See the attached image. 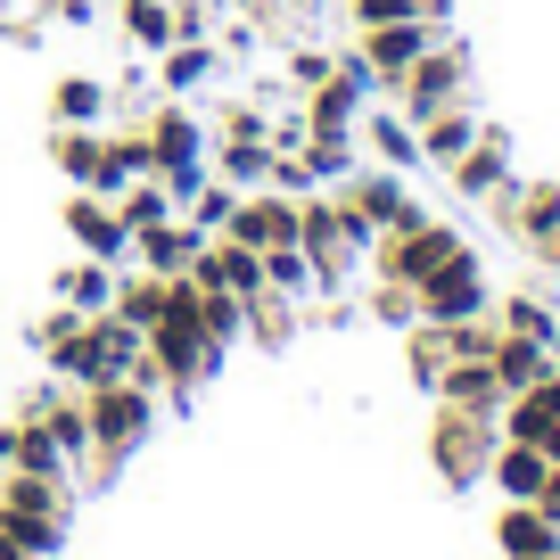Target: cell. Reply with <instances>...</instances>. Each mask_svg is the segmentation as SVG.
<instances>
[{
	"instance_id": "603a6c76",
	"label": "cell",
	"mask_w": 560,
	"mask_h": 560,
	"mask_svg": "<svg viewBox=\"0 0 560 560\" xmlns=\"http://www.w3.org/2000/svg\"><path fill=\"white\" fill-rule=\"evenodd\" d=\"M107 107H116V83H100V74H58L50 83V124H107Z\"/></svg>"
},
{
	"instance_id": "9a60e30c",
	"label": "cell",
	"mask_w": 560,
	"mask_h": 560,
	"mask_svg": "<svg viewBox=\"0 0 560 560\" xmlns=\"http://www.w3.org/2000/svg\"><path fill=\"white\" fill-rule=\"evenodd\" d=\"M511 240L536 247V256H552V240H560V182H520V190H511Z\"/></svg>"
},
{
	"instance_id": "cb8c5ba5",
	"label": "cell",
	"mask_w": 560,
	"mask_h": 560,
	"mask_svg": "<svg viewBox=\"0 0 560 560\" xmlns=\"http://www.w3.org/2000/svg\"><path fill=\"white\" fill-rule=\"evenodd\" d=\"M50 158H58V174H67L74 190H91V182H100V158H107V132L100 124H58Z\"/></svg>"
},
{
	"instance_id": "e0dca14e",
	"label": "cell",
	"mask_w": 560,
	"mask_h": 560,
	"mask_svg": "<svg viewBox=\"0 0 560 560\" xmlns=\"http://www.w3.org/2000/svg\"><path fill=\"white\" fill-rule=\"evenodd\" d=\"M354 140H371V158H380V165H396V174H412V165H420V132H412V116H404L396 100H387V107H371V116L354 124Z\"/></svg>"
},
{
	"instance_id": "4fadbf2b",
	"label": "cell",
	"mask_w": 560,
	"mask_h": 560,
	"mask_svg": "<svg viewBox=\"0 0 560 560\" xmlns=\"http://www.w3.org/2000/svg\"><path fill=\"white\" fill-rule=\"evenodd\" d=\"M494 552L503 560H560V527L536 503H503L494 511Z\"/></svg>"
},
{
	"instance_id": "7c38bea8",
	"label": "cell",
	"mask_w": 560,
	"mask_h": 560,
	"mask_svg": "<svg viewBox=\"0 0 560 560\" xmlns=\"http://www.w3.org/2000/svg\"><path fill=\"white\" fill-rule=\"evenodd\" d=\"M544 478H552L544 445H520V438H503V445L487 454V487L503 494V503H536V494H544Z\"/></svg>"
},
{
	"instance_id": "4316f807",
	"label": "cell",
	"mask_w": 560,
	"mask_h": 560,
	"mask_svg": "<svg viewBox=\"0 0 560 560\" xmlns=\"http://www.w3.org/2000/svg\"><path fill=\"white\" fill-rule=\"evenodd\" d=\"M354 149H363L354 132H305V149H298V158H305V174H314L322 190H338V182H347L354 165H363Z\"/></svg>"
},
{
	"instance_id": "d6a6232c",
	"label": "cell",
	"mask_w": 560,
	"mask_h": 560,
	"mask_svg": "<svg viewBox=\"0 0 560 560\" xmlns=\"http://www.w3.org/2000/svg\"><path fill=\"white\" fill-rule=\"evenodd\" d=\"M247 338H256V347H289V338H298V305L256 289V298H247Z\"/></svg>"
},
{
	"instance_id": "52a82bcc",
	"label": "cell",
	"mask_w": 560,
	"mask_h": 560,
	"mask_svg": "<svg viewBox=\"0 0 560 560\" xmlns=\"http://www.w3.org/2000/svg\"><path fill=\"white\" fill-rule=\"evenodd\" d=\"M338 190H347V207L363 214L371 231H412L420 214H429V207H420L412 190H404V174H396V165H371V174H363V165H354V174L338 182Z\"/></svg>"
},
{
	"instance_id": "4dcf8cb0",
	"label": "cell",
	"mask_w": 560,
	"mask_h": 560,
	"mask_svg": "<svg viewBox=\"0 0 560 560\" xmlns=\"http://www.w3.org/2000/svg\"><path fill=\"white\" fill-rule=\"evenodd\" d=\"M107 314H124L132 330H149V322L165 314V280L158 272H116V305Z\"/></svg>"
},
{
	"instance_id": "74e56055",
	"label": "cell",
	"mask_w": 560,
	"mask_h": 560,
	"mask_svg": "<svg viewBox=\"0 0 560 560\" xmlns=\"http://www.w3.org/2000/svg\"><path fill=\"white\" fill-rule=\"evenodd\" d=\"M322 74H330V50H314V42H305V50H289V83H298V91H314Z\"/></svg>"
},
{
	"instance_id": "5b68a950",
	"label": "cell",
	"mask_w": 560,
	"mask_h": 560,
	"mask_svg": "<svg viewBox=\"0 0 560 560\" xmlns=\"http://www.w3.org/2000/svg\"><path fill=\"white\" fill-rule=\"evenodd\" d=\"M454 247H470V240H462L454 223H438V214H420L412 231H380L371 256H380V280H404V289H412V280H429Z\"/></svg>"
},
{
	"instance_id": "44dd1931",
	"label": "cell",
	"mask_w": 560,
	"mask_h": 560,
	"mask_svg": "<svg viewBox=\"0 0 560 560\" xmlns=\"http://www.w3.org/2000/svg\"><path fill=\"white\" fill-rule=\"evenodd\" d=\"M264 289H272V298H289V305L330 298V289H322V272H314V256H305L298 240H289V247H264Z\"/></svg>"
},
{
	"instance_id": "6da1fadb",
	"label": "cell",
	"mask_w": 560,
	"mask_h": 560,
	"mask_svg": "<svg viewBox=\"0 0 560 560\" xmlns=\"http://www.w3.org/2000/svg\"><path fill=\"white\" fill-rule=\"evenodd\" d=\"M83 420H91V462L116 470L158 429V387L149 380H100V387H83Z\"/></svg>"
},
{
	"instance_id": "8d00e7d4",
	"label": "cell",
	"mask_w": 560,
	"mask_h": 560,
	"mask_svg": "<svg viewBox=\"0 0 560 560\" xmlns=\"http://www.w3.org/2000/svg\"><path fill=\"white\" fill-rule=\"evenodd\" d=\"M371 322H387V330H412V322H420V298L404 289V280H380V289H371Z\"/></svg>"
},
{
	"instance_id": "f6af8a7d",
	"label": "cell",
	"mask_w": 560,
	"mask_h": 560,
	"mask_svg": "<svg viewBox=\"0 0 560 560\" xmlns=\"http://www.w3.org/2000/svg\"><path fill=\"white\" fill-rule=\"evenodd\" d=\"M552 371H560V338H552Z\"/></svg>"
},
{
	"instance_id": "5bb4252c",
	"label": "cell",
	"mask_w": 560,
	"mask_h": 560,
	"mask_svg": "<svg viewBox=\"0 0 560 560\" xmlns=\"http://www.w3.org/2000/svg\"><path fill=\"white\" fill-rule=\"evenodd\" d=\"M198 231L182 223V214H165V223H149V231H132V256H140V272H158V280H174V272H190L198 264Z\"/></svg>"
},
{
	"instance_id": "7a4b0ae2",
	"label": "cell",
	"mask_w": 560,
	"mask_h": 560,
	"mask_svg": "<svg viewBox=\"0 0 560 560\" xmlns=\"http://www.w3.org/2000/svg\"><path fill=\"white\" fill-rule=\"evenodd\" d=\"M503 445V429H494V412H454V404H438V429H429V462H438L445 487H487V454Z\"/></svg>"
},
{
	"instance_id": "2e32d148",
	"label": "cell",
	"mask_w": 560,
	"mask_h": 560,
	"mask_svg": "<svg viewBox=\"0 0 560 560\" xmlns=\"http://www.w3.org/2000/svg\"><path fill=\"white\" fill-rule=\"evenodd\" d=\"M223 74V50L207 42H174V50L158 58V100H198V83H214Z\"/></svg>"
},
{
	"instance_id": "484cf974",
	"label": "cell",
	"mask_w": 560,
	"mask_h": 560,
	"mask_svg": "<svg viewBox=\"0 0 560 560\" xmlns=\"http://www.w3.org/2000/svg\"><path fill=\"white\" fill-rule=\"evenodd\" d=\"M363 91L354 83H338V74H322L314 91H305V124H314V132H354V124H363Z\"/></svg>"
},
{
	"instance_id": "3957f363",
	"label": "cell",
	"mask_w": 560,
	"mask_h": 560,
	"mask_svg": "<svg viewBox=\"0 0 560 560\" xmlns=\"http://www.w3.org/2000/svg\"><path fill=\"white\" fill-rule=\"evenodd\" d=\"M454 100H470V50H462L454 34H438L429 50L404 67V83H396V107L412 124H429L438 107H454Z\"/></svg>"
},
{
	"instance_id": "ee69618b",
	"label": "cell",
	"mask_w": 560,
	"mask_h": 560,
	"mask_svg": "<svg viewBox=\"0 0 560 560\" xmlns=\"http://www.w3.org/2000/svg\"><path fill=\"white\" fill-rule=\"evenodd\" d=\"M544 264H552V272H560V240H552V256H544Z\"/></svg>"
},
{
	"instance_id": "f1b7e54d",
	"label": "cell",
	"mask_w": 560,
	"mask_h": 560,
	"mask_svg": "<svg viewBox=\"0 0 560 560\" xmlns=\"http://www.w3.org/2000/svg\"><path fill=\"white\" fill-rule=\"evenodd\" d=\"M494 330H520V338H536V347H552V338H560V305L536 298V289H520V298H503Z\"/></svg>"
},
{
	"instance_id": "d590c367",
	"label": "cell",
	"mask_w": 560,
	"mask_h": 560,
	"mask_svg": "<svg viewBox=\"0 0 560 560\" xmlns=\"http://www.w3.org/2000/svg\"><path fill=\"white\" fill-rule=\"evenodd\" d=\"M214 140H272V100H231V107H214Z\"/></svg>"
},
{
	"instance_id": "9c48e42d",
	"label": "cell",
	"mask_w": 560,
	"mask_h": 560,
	"mask_svg": "<svg viewBox=\"0 0 560 560\" xmlns=\"http://www.w3.org/2000/svg\"><path fill=\"white\" fill-rule=\"evenodd\" d=\"M445 174H454V190L470 198V207L503 198V190H511V174H520V158H511V132H503V124H487V132H478L470 149H462V158L445 165Z\"/></svg>"
},
{
	"instance_id": "1f68e13d",
	"label": "cell",
	"mask_w": 560,
	"mask_h": 560,
	"mask_svg": "<svg viewBox=\"0 0 560 560\" xmlns=\"http://www.w3.org/2000/svg\"><path fill=\"white\" fill-rule=\"evenodd\" d=\"M116 214H124V231H149V223H165V214H182V207H174V190H165L158 174H140L132 190H116Z\"/></svg>"
},
{
	"instance_id": "836d02e7",
	"label": "cell",
	"mask_w": 560,
	"mask_h": 560,
	"mask_svg": "<svg viewBox=\"0 0 560 560\" xmlns=\"http://www.w3.org/2000/svg\"><path fill=\"white\" fill-rule=\"evenodd\" d=\"M198 322H207L214 347H231V338H247V298H231V289H207V280H198Z\"/></svg>"
},
{
	"instance_id": "ba28073f",
	"label": "cell",
	"mask_w": 560,
	"mask_h": 560,
	"mask_svg": "<svg viewBox=\"0 0 560 560\" xmlns=\"http://www.w3.org/2000/svg\"><path fill=\"white\" fill-rule=\"evenodd\" d=\"M305 231L298 198L289 190H240V207H231V223L214 231V240H240V247H289Z\"/></svg>"
},
{
	"instance_id": "7402d4cb",
	"label": "cell",
	"mask_w": 560,
	"mask_h": 560,
	"mask_svg": "<svg viewBox=\"0 0 560 560\" xmlns=\"http://www.w3.org/2000/svg\"><path fill=\"white\" fill-rule=\"evenodd\" d=\"M207 174L231 182V190H264V182H272V140H214Z\"/></svg>"
},
{
	"instance_id": "60d3db41",
	"label": "cell",
	"mask_w": 560,
	"mask_h": 560,
	"mask_svg": "<svg viewBox=\"0 0 560 560\" xmlns=\"http://www.w3.org/2000/svg\"><path fill=\"white\" fill-rule=\"evenodd\" d=\"M247 18H280V9H289V0H240Z\"/></svg>"
},
{
	"instance_id": "83f0119b",
	"label": "cell",
	"mask_w": 560,
	"mask_h": 560,
	"mask_svg": "<svg viewBox=\"0 0 560 560\" xmlns=\"http://www.w3.org/2000/svg\"><path fill=\"white\" fill-rule=\"evenodd\" d=\"M124 34H132V50H140V58H165V50L182 42L174 0H132V9H124Z\"/></svg>"
},
{
	"instance_id": "277c9868",
	"label": "cell",
	"mask_w": 560,
	"mask_h": 560,
	"mask_svg": "<svg viewBox=\"0 0 560 560\" xmlns=\"http://www.w3.org/2000/svg\"><path fill=\"white\" fill-rule=\"evenodd\" d=\"M412 298H420V322H487L494 314V289H487L478 247H454L429 280H412Z\"/></svg>"
},
{
	"instance_id": "ffe728a7",
	"label": "cell",
	"mask_w": 560,
	"mask_h": 560,
	"mask_svg": "<svg viewBox=\"0 0 560 560\" xmlns=\"http://www.w3.org/2000/svg\"><path fill=\"white\" fill-rule=\"evenodd\" d=\"M50 298H58V305H74V314H107V305H116V264L74 256L67 272L50 280Z\"/></svg>"
},
{
	"instance_id": "ac0fdd59",
	"label": "cell",
	"mask_w": 560,
	"mask_h": 560,
	"mask_svg": "<svg viewBox=\"0 0 560 560\" xmlns=\"http://www.w3.org/2000/svg\"><path fill=\"white\" fill-rule=\"evenodd\" d=\"M412 132H420V165H454L462 149L487 132V124H478V107H470V100H454V107H438L429 124H412Z\"/></svg>"
},
{
	"instance_id": "ab89813d",
	"label": "cell",
	"mask_w": 560,
	"mask_h": 560,
	"mask_svg": "<svg viewBox=\"0 0 560 560\" xmlns=\"http://www.w3.org/2000/svg\"><path fill=\"white\" fill-rule=\"evenodd\" d=\"M305 132H314V124H305V107H289V116H272V149H305Z\"/></svg>"
},
{
	"instance_id": "d4e9b609",
	"label": "cell",
	"mask_w": 560,
	"mask_h": 560,
	"mask_svg": "<svg viewBox=\"0 0 560 560\" xmlns=\"http://www.w3.org/2000/svg\"><path fill=\"white\" fill-rule=\"evenodd\" d=\"M494 380H503V396H520V387H536L544 371H552V347H536V338H520V330H494Z\"/></svg>"
},
{
	"instance_id": "b9f144b4",
	"label": "cell",
	"mask_w": 560,
	"mask_h": 560,
	"mask_svg": "<svg viewBox=\"0 0 560 560\" xmlns=\"http://www.w3.org/2000/svg\"><path fill=\"white\" fill-rule=\"evenodd\" d=\"M0 560H34V552H25V544L9 536V527H0Z\"/></svg>"
},
{
	"instance_id": "f35d334b",
	"label": "cell",
	"mask_w": 560,
	"mask_h": 560,
	"mask_svg": "<svg viewBox=\"0 0 560 560\" xmlns=\"http://www.w3.org/2000/svg\"><path fill=\"white\" fill-rule=\"evenodd\" d=\"M50 25H74V34H91V25H100V0H50Z\"/></svg>"
},
{
	"instance_id": "7bdbcfd3",
	"label": "cell",
	"mask_w": 560,
	"mask_h": 560,
	"mask_svg": "<svg viewBox=\"0 0 560 560\" xmlns=\"http://www.w3.org/2000/svg\"><path fill=\"white\" fill-rule=\"evenodd\" d=\"M536 445H544V462H560V420H552V429H544Z\"/></svg>"
},
{
	"instance_id": "e575fe53",
	"label": "cell",
	"mask_w": 560,
	"mask_h": 560,
	"mask_svg": "<svg viewBox=\"0 0 560 560\" xmlns=\"http://www.w3.org/2000/svg\"><path fill=\"white\" fill-rule=\"evenodd\" d=\"M354 25H387V18H429V25H454V0H347Z\"/></svg>"
},
{
	"instance_id": "8fae6325",
	"label": "cell",
	"mask_w": 560,
	"mask_h": 560,
	"mask_svg": "<svg viewBox=\"0 0 560 560\" xmlns=\"http://www.w3.org/2000/svg\"><path fill=\"white\" fill-rule=\"evenodd\" d=\"M438 404H454V412H503V380H494L487 354H454V363L438 371V387H429Z\"/></svg>"
},
{
	"instance_id": "30bf717a",
	"label": "cell",
	"mask_w": 560,
	"mask_h": 560,
	"mask_svg": "<svg viewBox=\"0 0 560 560\" xmlns=\"http://www.w3.org/2000/svg\"><path fill=\"white\" fill-rule=\"evenodd\" d=\"M445 25H429V18H387V25H363V58H371V74H380L387 83V100H396V83H404V67H412L420 50H429V42H438Z\"/></svg>"
},
{
	"instance_id": "8992f818",
	"label": "cell",
	"mask_w": 560,
	"mask_h": 560,
	"mask_svg": "<svg viewBox=\"0 0 560 560\" xmlns=\"http://www.w3.org/2000/svg\"><path fill=\"white\" fill-rule=\"evenodd\" d=\"M67 240H74V256H100V264H132V231H124V214H116V198H100V190H67Z\"/></svg>"
},
{
	"instance_id": "d6986e66",
	"label": "cell",
	"mask_w": 560,
	"mask_h": 560,
	"mask_svg": "<svg viewBox=\"0 0 560 560\" xmlns=\"http://www.w3.org/2000/svg\"><path fill=\"white\" fill-rule=\"evenodd\" d=\"M34 420H42V429L58 438V454H67L74 470L91 462V420H83V387H67V380H58V396H42V404H34Z\"/></svg>"
},
{
	"instance_id": "bcb514c9",
	"label": "cell",
	"mask_w": 560,
	"mask_h": 560,
	"mask_svg": "<svg viewBox=\"0 0 560 560\" xmlns=\"http://www.w3.org/2000/svg\"><path fill=\"white\" fill-rule=\"evenodd\" d=\"M314 9H330V0H314Z\"/></svg>"
},
{
	"instance_id": "7dc6e473",
	"label": "cell",
	"mask_w": 560,
	"mask_h": 560,
	"mask_svg": "<svg viewBox=\"0 0 560 560\" xmlns=\"http://www.w3.org/2000/svg\"><path fill=\"white\" fill-rule=\"evenodd\" d=\"M124 9H132V0H124Z\"/></svg>"
},
{
	"instance_id": "f546056e",
	"label": "cell",
	"mask_w": 560,
	"mask_h": 560,
	"mask_svg": "<svg viewBox=\"0 0 560 560\" xmlns=\"http://www.w3.org/2000/svg\"><path fill=\"white\" fill-rule=\"evenodd\" d=\"M0 527H9L34 560H58V552H67V520H58V511H9V503H0Z\"/></svg>"
}]
</instances>
